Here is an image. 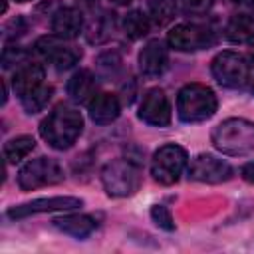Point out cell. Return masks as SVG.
I'll return each instance as SVG.
<instances>
[{
  "label": "cell",
  "instance_id": "6da1fadb",
  "mask_svg": "<svg viewBox=\"0 0 254 254\" xmlns=\"http://www.w3.org/2000/svg\"><path fill=\"white\" fill-rule=\"evenodd\" d=\"M83 131V117L81 113L71 107V105H65V103H60L56 105L48 117L40 123V135L42 139L54 147V149H69L77 137L81 135Z\"/></svg>",
  "mask_w": 254,
  "mask_h": 254
},
{
  "label": "cell",
  "instance_id": "7a4b0ae2",
  "mask_svg": "<svg viewBox=\"0 0 254 254\" xmlns=\"http://www.w3.org/2000/svg\"><path fill=\"white\" fill-rule=\"evenodd\" d=\"M210 69L214 79L224 87L240 89L246 85H254V52H220L212 60Z\"/></svg>",
  "mask_w": 254,
  "mask_h": 254
},
{
  "label": "cell",
  "instance_id": "3957f363",
  "mask_svg": "<svg viewBox=\"0 0 254 254\" xmlns=\"http://www.w3.org/2000/svg\"><path fill=\"white\" fill-rule=\"evenodd\" d=\"M218 99L208 85L187 83L177 95V115L185 123H200L214 115Z\"/></svg>",
  "mask_w": 254,
  "mask_h": 254
},
{
  "label": "cell",
  "instance_id": "277c9868",
  "mask_svg": "<svg viewBox=\"0 0 254 254\" xmlns=\"http://www.w3.org/2000/svg\"><path fill=\"white\" fill-rule=\"evenodd\" d=\"M212 145L224 155L254 153V123L240 117H230L218 123L210 135Z\"/></svg>",
  "mask_w": 254,
  "mask_h": 254
},
{
  "label": "cell",
  "instance_id": "5b68a950",
  "mask_svg": "<svg viewBox=\"0 0 254 254\" xmlns=\"http://www.w3.org/2000/svg\"><path fill=\"white\" fill-rule=\"evenodd\" d=\"M101 183L111 196H131L141 187V169L131 159H115L103 167Z\"/></svg>",
  "mask_w": 254,
  "mask_h": 254
},
{
  "label": "cell",
  "instance_id": "8992f818",
  "mask_svg": "<svg viewBox=\"0 0 254 254\" xmlns=\"http://www.w3.org/2000/svg\"><path fill=\"white\" fill-rule=\"evenodd\" d=\"M187 161H189V155L181 145H175V143L163 145L153 155L151 175L161 185H173L179 181L181 173L185 171Z\"/></svg>",
  "mask_w": 254,
  "mask_h": 254
},
{
  "label": "cell",
  "instance_id": "52a82bcc",
  "mask_svg": "<svg viewBox=\"0 0 254 254\" xmlns=\"http://www.w3.org/2000/svg\"><path fill=\"white\" fill-rule=\"evenodd\" d=\"M62 181H64V169L60 167L58 161L48 157H38L34 161H28L18 173V185L22 190H34Z\"/></svg>",
  "mask_w": 254,
  "mask_h": 254
},
{
  "label": "cell",
  "instance_id": "ba28073f",
  "mask_svg": "<svg viewBox=\"0 0 254 254\" xmlns=\"http://www.w3.org/2000/svg\"><path fill=\"white\" fill-rule=\"evenodd\" d=\"M169 46L179 52H196L216 42L214 32L202 24H179L169 32Z\"/></svg>",
  "mask_w": 254,
  "mask_h": 254
},
{
  "label": "cell",
  "instance_id": "9c48e42d",
  "mask_svg": "<svg viewBox=\"0 0 254 254\" xmlns=\"http://www.w3.org/2000/svg\"><path fill=\"white\" fill-rule=\"evenodd\" d=\"M62 40L64 38H60L56 34L44 36L34 46L36 54H40L44 60H50L58 71H65V69L73 67L81 58V50H77L73 46H65Z\"/></svg>",
  "mask_w": 254,
  "mask_h": 254
},
{
  "label": "cell",
  "instance_id": "30bf717a",
  "mask_svg": "<svg viewBox=\"0 0 254 254\" xmlns=\"http://www.w3.org/2000/svg\"><path fill=\"white\" fill-rule=\"evenodd\" d=\"M139 117L141 121L153 127H167L171 123V117H173L171 103L161 87H151L145 91L139 105Z\"/></svg>",
  "mask_w": 254,
  "mask_h": 254
},
{
  "label": "cell",
  "instance_id": "8fae6325",
  "mask_svg": "<svg viewBox=\"0 0 254 254\" xmlns=\"http://www.w3.org/2000/svg\"><path fill=\"white\" fill-rule=\"evenodd\" d=\"M189 177L192 181H200V183H210V185H216V183H224L232 177V167L214 157V155H208V153H202V155H196L190 165H189Z\"/></svg>",
  "mask_w": 254,
  "mask_h": 254
},
{
  "label": "cell",
  "instance_id": "7c38bea8",
  "mask_svg": "<svg viewBox=\"0 0 254 254\" xmlns=\"http://www.w3.org/2000/svg\"><path fill=\"white\" fill-rule=\"evenodd\" d=\"M83 204L81 198L77 196H50V198H36L30 202H24L20 206H12L8 210L10 218H26L30 214H40V212H54V210H73Z\"/></svg>",
  "mask_w": 254,
  "mask_h": 254
},
{
  "label": "cell",
  "instance_id": "4fadbf2b",
  "mask_svg": "<svg viewBox=\"0 0 254 254\" xmlns=\"http://www.w3.org/2000/svg\"><path fill=\"white\" fill-rule=\"evenodd\" d=\"M169 64L167 48L161 40H151L145 44V48L139 54V69L147 77H157L165 71Z\"/></svg>",
  "mask_w": 254,
  "mask_h": 254
},
{
  "label": "cell",
  "instance_id": "5bb4252c",
  "mask_svg": "<svg viewBox=\"0 0 254 254\" xmlns=\"http://www.w3.org/2000/svg\"><path fill=\"white\" fill-rule=\"evenodd\" d=\"M83 28V16L79 10L64 6L52 14V32L64 40L75 38Z\"/></svg>",
  "mask_w": 254,
  "mask_h": 254
},
{
  "label": "cell",
  "instance_id": "9a60e30c",
  "mask_svg": "<svg viewBox=\"0 0 254 254\" xmlns=\"http://www.w3.org/2000/svg\"><path fill=\"white\" fill-rule=\"evenodd\" d=\"M42 83H44V67L38 62H24L12 77V87L16 95H20V99L30 91H34L36 87H40Z\"/></svg>",
  "mask_w": 254,
  "mask_h": 254
},
{
  "label": "cell",
  "instance_id": "2e32d148",
  "mask_svg": "<svg viewBox=\"0 0 254 254\" xmlns=\"http://www.w3.org/2000/svg\"><path fill=\"white\" fill-rule=\"evenodd\" d=\"M119 111H121V105H119L117 95L113 93H97L89 101V117L97 125H107L115 121Z\"/></svg>",
  "mask_w": 254,
  "mask_h": 254
},
{
  "label": "cell",
  "instance_id": "e0dca14e",
  "mask_svg": "<svg viewBox=\"0 0 254 254\" xmlns=\"http://www.w3.org/2000/svg\"><path fill=\"white\" fill-rule=\"evenodd\" d=\"M95 75L89 69H79L67 81V95L75 103H89L95 97Z\"/></svg>",
  "mask_w": 254,
  "mask_h": 254
},
{
  "label": "cell",
  "instance_id": "ac0fdd59",
  "mask_svg": "<svg viewBox=\"0 0 254 254\" xmlns=\"http://www.w3.org/2000/svg\"><path fill=\"white\" fill-rule=\"evenodd\" d=\"M54 226L73 238H85L95 230L97 222L87 214H65L54 218Z\"/></svg>",
  "mask_w": 254,
  "mask_h": 254
},
{
  "label": "cell",
  "instance_id": "d6986e66",
  "mask_svg": "<svg viewBox=\"0 0 254 254\" xmlns=\"http://www.w3.org/2000/svg\"><path fill=\"white\" fill-rule=\"evenodd\" d=\"M224 32H226V38L234 44H244V42L254 40V16H248V14L232 16Z\"/></svg>",
  "mask_w": 254,
  "mask_h": 254
},
{
  "label": "cell",
  "instance_id": "ffe728a7",
  "mask_svg": "<svg viewBox=\"0 0 254 254\" xmlns=\"http://www.w3.org/2000/svg\"><path fill=\"white\" fill-rule=\"evenodd\" d=\"M113 26H115L113 14L101 12L99 16H95V18L87 24V30H85L87 42H89V44H101V42H105V40L111 36Z\"/></svg>",
  "mask_w": 254,
  "mask_h": 254
},
{
  "label": "cell",
  "instance_id": "44dd1931",
  "mask_svg": "<svg viewBox=\"0 0 254 254\" xmlns=\"http://www.w3.org/2000/svg\"><path fill=\"white\" fill-rule=\"evenodd\" d=\"M123 32H125V36L127 38H131V40H141L143 36H147L149 34V30H151V20H149V16H145L143 12H139V10H133V12H129L125 18H123Z\"/></svg>",
  "mask_w": 254,
  "mask_h": 254
},
{
  "label": "cell",
  "instance_id": "7402d4cb",
  "mask_svg": "<svg viewBox=\"0 0 254 254\" xmlns=\"http://www.w3.org/2000/svg\"><path fill=\"white\" fill-rule=\"evenodd\" d=\"M36 147V141L34 137L30 135H20V137H14L10 139L6 145H4V159L8 163H18L22 161L24 157H28Z\"/></svg>",
  "mask_w": 254,
  "mask_h": 254
},
{
  "label": "cell",
  "instance_id": "603a6c76",
  "mask_svg": "<svg viewBox=\"0 0 254 254\" xmlns=\"http://www.w3.org/2000/svg\"><path fill=\"white\" fill-rule=\"evenodd\" d=\"M177 14V0H151L149 20L155 26H167Z\"/></svg>",
  "mask_w": 254,
  "mask_h": 254
},
{
  "label": "cell",
  "instance_id": "cb8c5ba5",
  "mask_svg": "<svg viewBox=\"0 0 254 254\" xmlns=\"http://www.w3.org/2000/svg\"><path fill=\"white\" fill-rule=\"evenodd\" d=\"M52 93H54V87L42 83L40 87H36L34 91H30L28 95L22 97V105H24V109H26L28 113H38V111H42V109L48 105Z\"/></svg>",
  "mask_w": 254,
  "mask_h": 254
},
{
  "label": "cell",
  "instance_id": "d4e9b609",
  "mask_svg": "<svg viewBox=\"0 0 254 254\" xmlns=\"http://www.w3.org/2000/svg\"><path fill=\"white\" fill-rule=\"evenodd\" d=\"M95 67H97V73L99 75L111 77V75H115L121 69V56L115 50H107V52H103V54L97 56Z\"/></svg>",
  "mask_w": 254,
  "mask_h": 254
},
{
  "label": "cell",
  "instance_id": "484cf974",
  "mask_svg": "<svg viewBox=\"0 0 254 254\" xmlns=\"http://www.w3.org/2000/svg\"><path fill=\"white\" fill-rule=\"evenodd\" d=\"M151 218H153V222L157 224V226H161L163 230H175V222H173V216H171V212H169V208L167 206H163V204H155L153 208H151Z\"/></svg>",
  "mask_w": 254,
  "mask_h": 254
},
{
  "label": "cell",
  "instance_id": "4316f807",
  "mask_svg": "<svg viewBox=\"0 0 254 254\" xmlns=\"http://www.w3.org/2000/svg\"><path fill=\"white\" fill-rule=\"evenodd\" d=\"M24 62H26V52L20 46H8V48H4V52H2V65H4V69L12 67L14 64L16 65L18 64H24Z\"/></svg>",
  "mask_w": 254,
  "mask_h": 254
},
{
  "label": "cell",
  "instance_id": "83f0119b",
  "mask_svg": "<svg viewBox=\"0 0 254 254\" xmlns=\"http://www.w3.org/2000/svg\"><path fill=\"white\" fill-rule=\"evenodd\" d=\"M185 14H204L210 10L212 0H181Z\"/></svg>",
  "mask_w": 254,
  "mask_h": 254
},
{
  "label": "cell",
  "instance_id": "f1b7e54d",
  "mask_svg": "<svg viewBox=\"0 0 254 254\" xmlns=\"http://www.w3.org/2000/svg\"><path fill=\"white\" fill-rule=\"evenodd\" d=\"M240 175H242V179H244L246 183L254 185V161L246 163V165H244V167L240 169Z\"/></svg>",
  "mask_w": 254,
  "mask_h": 254
},
{
  "label": "cell",
  "instance_id": "f546056e",
  "mask_svg": "<svg viewBox=\"0 0 254 254\" xmlns=\"http://www.w3.org/2000/svg\"><path fill=\"white\" fill-rule=\"evenodd\" d=\"M75 2H77V4L81 6V8H93L97 0H75Z\"/></svg>",
  "mask_w": 254,
  "mask_h": 254
},
{
  "label": "cell",
  "instance_id": "4dcf8cb0",
  "mask_svg": "<svg viewBox=\"0 0 254 254\" xmlns=\"http://www.w3.org/2000/svg\"><path fill=\"white\" fill-rule=\"evenodd\" d=\"M111 4H115V6H127V4H131V0H109Z\"/></svg>",
  "mask_w": 254,
  "mask_h": 254
},
{
  "label": "cell",
  "instance_id": "1f68e13d",
  "mask_svg": "<svg viewBox=\"0 0 254 254\" xmlns=\"http://www.w3.org/2000/svg\"><path fill=\"white\" fill-rule=\"evenodd\" d=\"M16 2H28V0H16Z\"/></svg>",
  "mask_w": 254,
  "mask_h": 254
},
{
  "label": "cell",
  "instance_id": "d6a6232c",
  "mask_svg": "<svg viewBox=\"0 0 254 254\" xmlns=\"http://www.w3.org/2000/svg\"><path fill=\"white\" fill-rule=\"evenodd\" d=\"M252 8H254V0H252Z\"/></svg>",
  "mask_w": 254,
  "mask_h": 254
},
{
  "label": "cell",
  "instance_id": "836d02e7",
  "mask_svg": "<svg viewBox=\"0 0 254 254\" xmlns=\"http://www.w3.org/2000/svg\"><path fill=\"white\" fill-rule=\"evenodd\" d=\"M252 89H254V85H252Z\"/></svg>",
  "mask_w": 254,
  "mask_h": 254
}]
</instances>
